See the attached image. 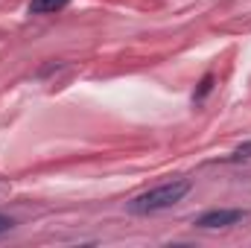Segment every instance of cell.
I'll list each match as a JSON object with an SVG mask.
<instances>
[{
	"label": "cell",
	"mask_w": 251,
	"mask_h": 248,
	"mask_svg": "<svg viewBox=\"0 0 251 248\" xmlns=\"http://www.w3.org/2000/svg\"><path fill=\"white\" fill-rule=\"evenodd\" d=\"M249 213L240 210V207H216V210H207L196 219V228H204V231H213V228H231L237 222H243Z\"/></svg>",
	"instance_id": "7a4b0ae2"
},
{
	"label": "cell",
	"mask_w": 251,
	"mask_h": 248,
	"mask_svg": "<svg viewBox=\"0 0 251 248\" xmlns=\"http://www.w3.org/2000/svg\"><path fill=\"white\" fill-rule=\"evenodd\" d=\"M210 91H213V73H207V76H204V79L199 82V91L193 94V102H201V99H204V97H207Z\"/></svg>",
	"instance_id": "277c9868"
},
{
	"label": "cell",
	"mask_w": 251,
	"mask_h": 248,
	"mask_svg": "<svg viewBox=\"0 0 251 248\" xmlns=\"http://www.w3.org/2000/svg\"><path fill=\"white\" fill-rule=\"evenodd\" d=\"M12 225H15V222H12L9 216H0V234H6V231H12Z\"/></svg>",
	"instance_id": "8992f818"
},
{
	"label": "cell",
	"mask_w": 251,
	"mask_h": 248,
	"mask_svg": "<svg viewBox=\"0 0 251 248\" xmlns=\"http://www.w3.org/2000/svg\"><path fill=\"white\" fill-rule=\"evenodd\" d=\"M190 187H193L190 178H173V181H167V184H158V187H152V190H146V193H140V196H134V198L126 204V210L134 213V216H149V213L170 210L173 204H178V201L187 196Z\"/></svg>",
	"instance_id": "6da1fadb"
},
{
	"label": "cell",
	"mask_w": 251,
	"mask_h": 248,
	"mask_svg": "<svg viewBox=\"0 0 251 248\" xmlns=\"http://www.w3.org/2000/svg\"><path fill=\"white\" fill-rule=\"evenodd\" d=\"M249 158H251V143H243V146L228 158V161H231V164H240V161H249Z\"/></svg>",
	"instance_id": "5b68a950"
},
{
	"label": "cell",
	"mask_w": 251,
	"mask_h": 248,
	"mask_svg": "<svg viewBox=\"0 0 251 248\" xmlns=\"http://www.w3.org/2000/svg\"><path fill=\"white\" fill-rule=\"evenodd\" d=\"M70 0H29V12L32 15H53V12H62L67 9Z\"/></svg>",
	"instance_id": "3957f363"
}]
</instances>
